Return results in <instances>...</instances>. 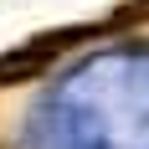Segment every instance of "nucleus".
<instances>
[{"label": "nucleus", "mask_w": 149, "mask_h": 149, "mask_svg": "<svg viewBox=\"0 0 149 149\" xmlns=\"http://www.w3.org/2000/svg\"><path fill=\"white\" fill-rule=\"evenodd\" d=\"M52 62L57 57H52L36 36L21 41V46H10V52H0V88H21V82H31V77H41Z\"/></svg>", "instance_id": "nucleus-1"}, {"label": "nucleus", "mask_w": 149, "mask_h": 149, "mask_svg": "<svg viewBox=\"0 0 149 149\" xmlns=\"http://www.w3.org/2000/svg\"><path fill=\"white\" fill-rule=\"evenodd\" d=\"M108 31H129V26H149V0H123L118 10L103 21Z\"/></svg>", "instance_id": "nucleus-2"}]
</instances>
